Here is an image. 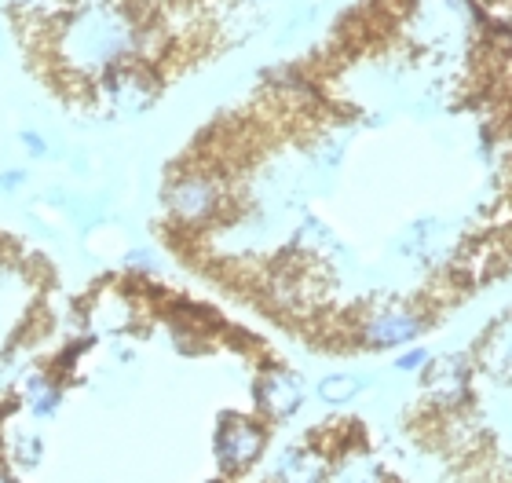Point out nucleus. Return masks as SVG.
Listing matches in <instances>:
<instances>
[{"instance_id":"2","label":"nucleus","mask_w":512,"mask_h":483,"mask_svg":"<svg viewBox=\"0 0 512 483\" xmlns=\"http://www.w3.org/2000/svg\"><path fill=\"white\" fill-rule=\"evenodd\" d=\"M165 209L176 224L202 227L224 209V180L209 169H187L165 187Z\"/></svg>"},{"instance_id":"5","label":"nucleus","mask_w":512,"mask_h":483,"mask_svg":"<svg viewBox=\"0 0 512 483\" xmlns=\"http://www.w3.org/2000/svg\"><path fill=\"white\" fill-rule=\"evenodd\" d=\"M421 330H425V319L406 308H384L359 322V337L370 348H399V344L414 341Z\"/></svg>"},{"instance_id":"14","label":"nucleus","mask_w":512,"mask_h":483,"mask_svg":"<svg viewBox=\"0 0 512 483\" xmlns=\"http://www.w3.org/2000/svg\"><path fill=\"white\" fill-rule=\"evenodd\" d=\"M19 11H30V15H55V11H63L66 4L63 0H11Z\"/></svg>"},{"instance_id":"12","label":"nucleus","mask_w":512,"mask_h":483,"mask_svg":"<svg viewBox=\"0 0 512 483\" xmlns=\"http://www.w3.org/2000/svg\"><path fill=\"white\" fill-rule=\"evenodd\" d=\"M359 377L352 374H330V377H322L319 381V396L330 403V407H341V403H348V399L359 396Z\"/></svg>"},{"instance_id":"4","label":"nucleus","mask_w":512,"mask_h":483,"mask_svg":"<svg viewBox=\"0 0 512 483\" xmlns=\"http://www.w3.org/2000/svg\"><path fill=\"white\" fill-rule=\"evenodd\" d=\"M99 88L110 96V103L125 114H139L143 107L154 103L158 96V85H154V77L143 70V66L128 63V66H118V70H110V74L99 77Z\"/></svg>"},{"instance_id":"17","label":"nucleus","mask_w":512,"mask_h":483,"mask_svg":"<svg viewBox=\"0 0 512 483\" xmlns=\"http://www.w3.org/2000/svg\"><path fill=\"white\" fill-rule=\"evenodd\" d=\"M395 366H399V370H421V366H428V352L425 348H414V352H406Z\"/></svg>"},{"instance_id":"11","label":"nucleus","mask_w":512,"mask_h":483,"mask_svg":"<svg viewBox=\"0 0 512 483\" xmlns=\"http://www.w3.org/2000/svg\"><path fill=\"white\" fill-rule=\"evenodd\" d=\"M330 483H381V469L370 458H344L330 473Z\"/></svg>"},{"instance_id":"19","label":"nucleus","mask_w":512,"mask_h":483,"mask_svg":"<svg viewBox=\"0 0 512 483\" xmlns=\"http://www.w3.org/2000/svg\"><path fill=\"white\" fill-rule=\"evenodd\" d=\"M0 48H4V30H0Z\"/></svg>"},{"instance_id":"1","label":"nucleus","mask_w":512,"mask_h":483,"mask_svg":"<svg viewBox=\"0 0 512 483\" xmlns=\"http://www.w3.org/2000/svg\"><path fill=\"white\" fill-rule=\"evenodd\" d=\"M59 55L70 70L99 81L147 55V30L121 4H81L59 22Z\"/></svg>"},{"instance_id":"8","label":"nucleus","mask_w":512,"mask_h":483,"mask_svg":"<svg viewBox=\"0 0 512 483\" xmlns=\"http://www.w3.org/2000/svg\"><path fill=\"white\" fill-rule=\"evenodd\" d=\"M326 480V462L315 451H289L275 465L271 483H322Z\"/></svg>"},{"instance_id":"7","label":"nucleus","mask_w":512,"mask_h":483,"mask_svg":"<svg viewBox=\"0 0 512 483\" xmlns=\"http://www.w3.org/2000/svg\"><path fill=\"white\" fill-rule=\"evenodd\" d=\"M428 396L439 399V403H458L469 392V374H465V359H439V363L428 366L425 377Z\"/></svg>"},{"instance_id":"3","label":"nucleus","mask_w":512,"mask_h":483,"mask_svg":"<svg viewBox=\"0 0 512 483\" xmlns=\"http://www.w3.org/2000/svg\"><path fill=\"white\" fill-rule=\"evenodd\" d=\"M264 451V429L242 414H224L216 425V462L227 476H238L242 469L260 458Z\"/></svg>"},{"instance_id":"16","label":"nucleus","mask_w":512,"mask_h":483,"mask_svg":"<svg viewBox=\"0 0 512 483\" xmlns=\"http://www.w3.org/2000/svg\"><path fill=\"white\" fill-rule=\"evenodd\" d=\"M26 183V169H8L0 172V194H15Z\"/></svg>"},{"instance_id":"6","label":"nucleus","mask_w":512,"mask_h":483,"mask_svg":"<svg viewBox=\"0 0 512 483\" xmlns=\"http://www.w3.org/2000/svg\"><path fill=\"white\" fill-rule=\"evenodd\" d=\"M304 403V385L297 374H289L282 366H271L256 381V407L264 410L267 418H293Z\"/></svg>"},{"instance_id":"9","label":"nucleus","mask_w":512,"mask_h":483,"mask_svg":"<svg viewBox=\"0 0 512 483\" xmlns=\"http://www.w3.org/2000/svg\"><path fill=\"white\" fill-rule=\"evenodd\" d=\"M480 363L498 377H512V319L498 322L480 344Z\"/></svg>"},{"instance_id":"18","label":"nucleus","mask_w":512,"mask_h":483,"mask_svg":"<svg viewBox=\"0 0 512 483\" xmlns=\"http://www.w3.org/2000/svg\"><path fill=\"white\" fill-rule=\"evenodd\" d=\"M0 483H11V480H8V476H4V473H0Z\"/></svg>"},{"instance_id":"15","label":"nucleus","mask_w":512,"mask_h":483,"mask_svg":"<svg viewBox=\"0 0 512 483\" xmlns=\"http://www.w3.org/2000/svg\"><path fill=\"white\" fill-rule=\"evenodd\" d=\"M19 143L33 154V158H44V154H48V140H44V136H37V132H30V129L19 132Z\"/></svg>"},{"instance_id":"13","label":"nucleus","mask_w":512,"mask_h":483,"mask_svg":"<svg viewBox=\"0 0 512 483\" xmlns=\"http://www.w3.org/2000/svg\"><path fill=\"white\" fill-rule=\"evenodd\" d=\"M8 451L19 465H37V462H41L44 447H41V440H37V436H15V443H11Z\"/></svg>"},{"instance_id":"10","label":"nucleus","mask_w":512,"mask_h":483,"mask_svg":"<svg viewBox=\"0 0 512 483\" xmlns=\"http://www.w3.org/2000/svg\"><path fill=\"white\" fill-rule=\"evenodd\" d=\"M22 399H26L30 414H37V418H52L55 410H59V403H63V388L55 385L52 377L33 374V377H26V385H22Z\"/></svg>"}]
</instances>
